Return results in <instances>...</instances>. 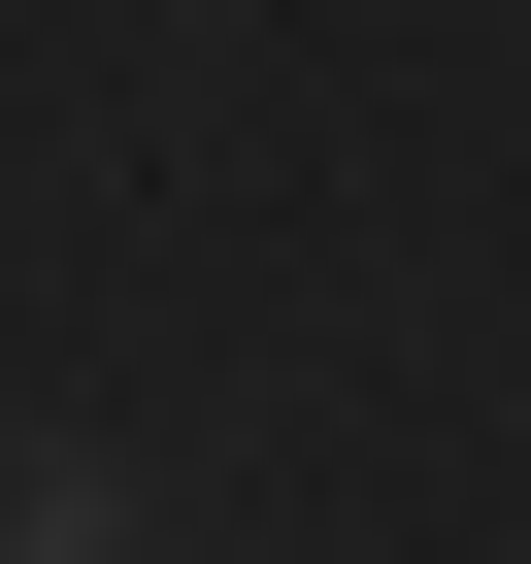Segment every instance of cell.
Instances as JSON below:
<instances>
[{"mask_svg": "<svg viewBox=\"0 0 531 564\" xmlns=\"http://www.w3.org/2000/svg\"><path fill=\"white\" fill-rule=\"evenodd\" d=\"M0 564H133V498H100L67 432H34V465H0Z\"/></svg>", "mask_w": 531, "mask_h": 564, "instance_id": "1", "label": "cell"}]
</instances>
